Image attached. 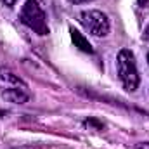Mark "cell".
I'll return each instance as SVG.
<instances>
[{
	"label": "cell",
	"mask_w": 149,
	"mask_h": 149,
	"mask_svg": "<svg viewBox=\"0 0 149 149\" xmlns=\"http://www.w3.org/2000/svg\"><path fill=\"white\" fill-rule=\"evenodd\" d=\"M70 33H71V40H73L74 47H78L81 52H87V54H94V49H92V45H90V42L87 40V38L83 37L78 30H74V28H70Z\"/></svg>",
	"instance_id": "5b68a950"
},
{
	"label": "cell",
	"mask_w": 149,
	"mask_h": 149,
	"mask_svg": "<svg viewBox=\"0 0 149 149\" xmlns=\"http://www.w3.org/2000/svg\"><path fill=\"white\" fill-rule=\"evenodd\" d=\"M17 149H26V148H17Z\"/></svg>",
	"instance_id": "4fadbf2b"
},
{
	"label": "cell",
	"mask_w": 149,
	"mask_h": 149,
	"mask_svg": "<svg viewBox=\"0 0 149 149\" xmlns=\"http://www.w3.org/2000/svg\"><path fill=\"white\" fill-rule=\"evenodd\" d=\"M116 64H118V76H120L123 87L128 92L137 90L141 78H139V71H137V64H135L134 54L128 49L120 50L118 59H116Z\"/></svg>",
	"instance_id": "6da1fadb"
},
{
	"label": "cell",
	"mask_w": 149,
	"mask_h": 149,
	"mask_svg": "<svg viewBox=\"0 0 149 149\" xmlns=\"http://www.w3.org/2000/svg\"><path fill=\"white\" fill-rule=\"evenodd\" d=\"M19 19L24 26H28L30 30H33L37 35H47L49 33V24H47V17L43 9L37 3V0H28L19 14Z\"/></svg>",
	"instance_id": "7a4b0ae2"
},
{
	"label": "cell",
	"mask_w": 149,
	"mask_h": 149,
	"mask_svg": "<svg viewBox=\"0 0 149 149\" xmlns=\"http://www.w3.org/2000/svg\"><path fill=\"white\" fill-rule=\"evenodd\" d=\"M0 78L3 80V81H9V83H14V85H21V87H26L24 85V81L17 76L16 73H12L10 70H7V68H0Z\"/></svg>",
	"instance_id": "8992f818"
},
{
	"label": "cell",
	"mask_w": 149,
	"mask_h": 149,
	"mask_svg": "<svg viewBox=\"0 0 149 149\" xmlns=\"http://www.w3.org/2000/svg\"><path fill=\"white\" fill-rule=\"evenodd\" d=\"M71 3H87V2H92V0H70Z\"/></svg>",
	"instance_id": "30bf717a"
},
{
	"label": "cell",
	"mask_w": 149,
	"mask_h": 149,
	"mask_svg": "<svg viewBox=\"0 0 149 149\" xmlns=\"http://www.w3.org/2000/svg\"><path fill=\"white\" fill-rule=\"evenodd\" d=\"M78 21L94 37H106L109 33V19L101 10H83L80 12Z\"/></svg>",
	"instance_id": "3957f363"
},
{
	"label": "cell",
	"mask_w": 149,
	"mask_h": 149,
	"mask_svg": "<svg viewBox=\"0 0 149 149\" xmlns=\"http://www.w3.org/2000/svg\"><path fill=\"white\" fill-rule=\"evenodd\" d=\"M135 149H149V142H139Z\"/></svg>",
	"instance_id": "ba28073f"
},
{
	"label": "cell",
	"mask_w": 149,
	"mask_h": 149,
	"mask_svg": "<svg viewBox=\"0 0 149 149\" xmlns=\"http://www.w3.org/2000/svg\"><path fill=\"white\" fill-rule=\"evenodd\" d=\"M144 38H146V40H149V28L146 30V33H144Z\"/></svg>",
	"instance_id": "7c38bea8"
},
{
	"label": "cell",
	"mask_w": 149,
	"mask_h": 149,
	"mask_svg": "<svg viewBox=\"0 0 149 149\" xmlns=\"http://www.w3.org/2000/svg\"><path fill=\"white\" fill-rule=\"evenodd\" d=\"M148 63H149V54H148Z\"/></svg>",
	"instance_id": "5bb4252c"
},
{
	"label": "cell",
	"mask_w": 149,
	"mask_h": 149,
	"mask_svg": "<svg viewBox=\"0 0 149 149\" xmlns=\"http://www.w3.org/2000/svg\"><path fill=\"white\" fill-rule=\"evenodd\" d=\"M2 97L7 102H12V104H24V102H28V94L23 88H7V90L2 92Z\"/></svg>",
	"instance_id": "277c9868"
},
{
	"label": "cell",
	"mask_w": 149,
	"mask_h": 149,
	"mask_svg": "<svg viewBox=\"0 0 149 149\" xmlns=\"http://www.w3.org/2000/svg\"><path fill=\"white\" fill-rule=\"evenodd\" d=\"M137 2H139V5H142V7H144V5H148V3H149V0H137Z\"/></svg>",
	"instance_id": "8fae6325"
},
{
	"label": "cell",
	"mask_w": 149,
	"mask_h": 149,
	"mask_svg": "<svg viewBox=\"0 0 149 149\" xmlns=\"http://www.w3.org/2000/svg\"><path fill=\"white\" fill-rule=\"evenodd\" d=\"M0 2H2L5 7H12V5L16 3V0H0Z\"/></svg>",
	"instance_id": "9c48e42d"
},
{
	"label": "cell",
	"mask_w": 149,
	"mask_h": 149,
	"mask_svg": "<svg viewBox=\"0 0 149 149\" xmlns=\"http://www.w3.org/2000/svg\"><path fill=\"white\" fill-rule=\"evenodd\" d=\"M85 127H95L97 130L102 128V125H101L99 121H95V120H87V121H85Z\"/></svg>",
	"instance_id": "52a82bcc"
}]
</instances>
